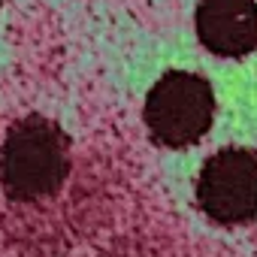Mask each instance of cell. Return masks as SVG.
Segmentation results:
<instances>
[{"label": "cell", "mask_w": 257, "mask_h": 257, "mask_svg": "<svg viewBox=\"0 0 257 257\" xmlns=\"http://www.w3.org/2000/svg\"><path fill=\"white\" fill-rule=\"evenodd\" d=\"M70 176V137L43 115L19 118L0 143V188L16 203L55 197Z\"/></svg>", "instance_id": "1"}, {"label": "cell", "mask_w": 257, "mask_h": 257, "mask_svg": "<svg viewBox=\"0 0 257 257\" xmlns=\"http://www.w3.org/2000/svg\"><path fill=\"white\" fill-rule=\"evenodd\" d=\"M149 137L164 149L200 143L215 118V91L209 79L185 70L164 73L146 97L143 109Z\"/></svg>", "instance_id": "2"}, {"label": "cell", "mask_w": 257, "mask_h": 257, "mask_svg": "<svg viewBox=\"0 0 257 257\" xmlns=\"http://www.w3.org/2000/svg\"><path fill=\"white\" fill-rule=\"evenodd\" d=\"M197 206L215 224H248L257 215V152H215L197 176Z\"/></svg>", "instance_id": "3"}, {"label": "cell", "mask_w": 257, "mask_h": 257, "mask_svg": "<svg viewBox=\"0 0 257 257\" xmlns=\"http://www.w3.org/2000/svg\"><path fill=\"white\" fill-rule=\"evenodd\" d=\"M197 40L218 58H245L257 49L254 0H200L194 13Z\"/></svg>", "instance_id": "4"}]
</instances>
